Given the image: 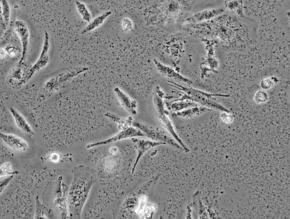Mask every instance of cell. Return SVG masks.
I'll return each instance as SVG.
<instances>
[{
	"instance_id": "cell-30",
	"label": "cell",
	"mask_w": 290,
	"mask_h": 219,
	"mask_svg": "<svg viewBox=\"0 0 290 219\" xmlns=\"http://www.w3.org/2000/svg\"><path fill=\"white\" fill-rule=\"evenodd\" d=\"M268 101V95L267 93H265L263 90H260V91H258L257 93L255 94L254 96V101L256 104H264V103H266Z\"/></svg>"
},
{
	"instance_id": "cell-13",
	"label": "cell",
	"mask_w": 290,
	"mask_h": 219,
	"mask_svg": "<svg viewBox=\"0 0 290 219\" xmlns=\"http://www.w3.org/2000/svg\"><path fill=\"white\" fill-rule=\"evenodd\" d=\"M154 63L159 74L163 76V77L174 80L176 82L182 83V84H186L188 86L193 84V81L191 80L184 77L183 76L176 71L172 67L165 65V64H162L156 59H154Z\"/></svg>"
},
{
	"instance_id": "cell-5",
	"label": "cell",
	"mask_w": 290,
	"mask_h": 219,
	"mask_svg": "<svg viewBox=\"0 0 290 219\" xmlns=\"http://www.w3.org/2000/svg\"><path fill=\"white\" fill-rule=\"evenodd\" d=\"M88 70V67H78L67 69L64 71L61 72L44 83V86H43L41 97H43V99H47V97L50 96V95L53 94V93L62 89L71 80L75 79L81 74H83V73H87Z\"/></svg>"
},
{
	"instance_id": "cell-31",
	"label": "cell",
	"mask_w": 290,
	"mask_h": 219,
	"mask_svg": "<svg viewBox=\"0 0 290 219\" xmlns=\"http://www.w3.org/2000/svg\"><path fill=\"white\" fill-rule=\"evenodd\" d=\"M220 118L222 122L226 124L232 123L234 120V116L231 111H222V114H220Z\"/></svg>"
},
{
	"instance_id": "cell-20",
	"label": "cell",
	"mask_w": 290,
	"mask_h": 219,
	"mask_svg": "<svg viewBox=\"0 0 290 219\" xmlns=\"http://www.w3.org/2000/svg\"><path fill=\"white\" fill-rule=\"evenodd\" d=\"M111 15L112 11H107L104 12L99 16H96V18L92 19L88 23V24L84 27V30L81 31V34H86V33H90V32L94 31L96 29L99 28L105 22L106 20L108 19Z\"/></svg>"
},
{
	"instance_id": "cell-22",
	"label": "cell",
	"mask_w": 290,
	"mask_h": 219,
	"mask_svg": "<svg viewBox=\"0 0 290 219\" xmlns=\"http://www.w3.org/2000/svg\"><path fill=\"white\" fill-rule=\"evenodd\" d=\"M165 104H166L167 109L171 110V111H174V112L182 111V110H185V109L198 105L196 103H193L192 101H172L171 102L165 103Z\"/></svg>"
},
{
	"instance_id": "cell-10",
	"label": "cell",
	"mask_w": 290,
	"mask_h": 219,
	"mask_svg": "<svg viewBox=\"0 0 290 219\" xmlns=\"http://www.w3.org/2000/svg\"><path fill=\"white\" fill-rule=\"evenodd\" d=\"M13 29L20 40L21 45V58L19 62L25 61L28 53L29 45H30V30L28 26L22 20H16L13 23Z\"/></svg>"
},
{
	"instance_id": "cell-19",
	"label": "cell",
	"mask_w": 290,
	"mask_h": 219,
	"mask_svg": "<svg viewBox=\"0 0 290 219\" xmlns=\"http://www.w3.org/2000/svg\"><path fill=\"white\" fill-rule=\"evenodd\" d=\"M211 109L207 108V107H202V106H195V107H190L189 109H185V110H182V111H176L174 112L173 115L175 117H182L185 119H191L196 116H199L207 111H211Z\"/></svg>"
},
{
	"instance_id": "cell-24",
	"label": "cell",
	"mask_w": 290,
	"mask_h": 219,
	"mask_svg": "<svg viewBox=\"0 0 290 219\" xmlns=\"http://www.w3.org/2000/svg\"><path fill=\"white\" fill-rule=\"evenodd\" d=\"M76 6L78 14L81 16L83 21L89 23L93 19L91 13H90V10L87 8V5L84 3L81 2L80 1H76Z\"/></svg>"
},
{
	"instance_id": "cell-12",
	"label": "cell",
	"mask_w": 290,
	"mask_h": 219,
	"mask_svg": "<svg viewBox=\"0 0 290 219\" xmlns=\"http://www.w3.org/2000/svg\"><path fill=\"white\" fill-rule=\"evenodd\" d=\"M132 139H133V142H134L137 152H138L137 153L136 162H135L133 169H132V173L133 174H134L135 171H136L137 165L139 163L140 160L144 157V154L147 151L152 149L155 147L159 146V145H166L164 142H156V141L151 140V139H138L137 137H134V138H132Z\"/></svg>"
},
{
	"instance_id": "cell-23",
	"label": "cell",
	"mask_w": 290,
	"mask_h": 219,
	"mask_svg": "<svg viewBox=\"0 0 290 219\" xmlns=\"http://www.w3.org/2000/svg\"><path fill=\"white\" fill-rule=\"evenodd\" d=\"M1 8H2V26L1 29L4 31L7 30L10 21V4L7 0H1Z\"/></svg>"
},
{
	"instance_id": "cell-21",
	"label": "cell",
	"mask_w": 290,
	"mask_h": 219,
	"mask_svg": "<svg viewBox=\"0 0 290 219\" xmlns=\"http://www.w3.org/2000/svg\"><path fill=\"white\" fill-rule=\"evenodd\" d=\"M105 116L107 118L110 119V120L113 121L116 124L117 127H118V130H120V131L126 129L129 127L133 126V122H134V119L132 116H129V117L124 118V117H119V116L111 112H107Z\"/></svg>"
},
{
	"instance_id": "cell-2",
	"label": "cell",
	"mask_w": 290,
	"mask_h": 219,
	"mask_svg": "<svg viewBox=\"0 0 290 219\" xmlns=\"http://www.w3.org/2000/svg\"><path fill=\"white\" fill-rule=\"evenodd\" d=\"M195 0H157L148 9L146 19L153 24L174 23L185 12L191 10Z\"/></svg>"
},
{
	"instance_id": "cell-17",
	"label": "cell",
	"mask_w": 290,
	"mask_h": 219,
	"mask_svg": "<svg viewBox=\"0 0 290 219\" xmlns=\"http://www.w3.org/2000/svg\"><path fill=\"white\" fill-rule=\"evenodd\" d=\"M114 93L121 107L133 115L138 114V104L136 100L132 99L119 87H115Z\"/></svg>"
},
{
	"instance_id": "cell-3",
	"label": "cell",
	"mask_w": 290,
	"mask_h": 219,
	"mask_svg": "<svg viewBox=\"0 0 290 219\" xmlns=\"http://www.w3.org/2000/svg\"><path fill=\"white\" fill-rule=\"evenodd\" d=\"M171 87H175L177 90L183 92V94L181 96L179 99L174 100L177 101H189L196 103L197 104H200L202 107H207L211 110H219L221 111H231L226 107L219 104L216 101H211V99L214 97H230V96L226 95L213 94V93H206V92L202 91V90H196L193 88L191 86H182L177 84L176 81H168Z\"/></svg>"
},
{
	"instance_id": "cell-32",
	"label": "cell",
	"mask_w": 290,
	"mask_h": 219,
	"mask_svg": "<svg viewBox=\"0 0 290 219\" xmlns=\"http://www.w3.org/2000/svg\"><path fill=\"white\" fill-rule=\"evenodd\" d=\"M4 50H5L6 53H7V56H10V57H15L19 51V49L16 48L14 46L11 45H8L4 47Z\"/></svg>"
},
{
	"instance_id": "cell-25",
	"label": "cell",
	"mask_w": 290,
	"mask_h": 219,
	"mask_svg": "<svg viewBox=\"0 0 290 219\" xmlns=\"http://www.w3.org/2000/svg\"><path fill=\"white\" fill-rule=\"evenodd\" d=\"M19 174V171L13 170V166H12V164L10 162H4L0 166V178L1 177H8V176H14Z\"/></svg>"
},
{
	"instance_id": "cell-9",
	"label": "cell",
	"mask_w": 290,
	"mask_h": 219,
	"mask_svg": "<svg viewBox=\"0 0 290 219\" xmlns=\"http://www.w3.org/2000/svg\"><path fill=\"white\" fill-rule=\"evenodd\" d=\"M138 137H145V134L135 126L129 127L124 130H121L118 134H115L110 138L100 141V142H93L87 145V148H96V147L102 146V145H108V144L113 143V142H118V141L124 140V139L134 138Z\"/></svg>"
},
{
	"instance_id": "cell-18",
	"label": "cell",
	"mask_w": 290,
	"mask_h": 219,
	"mask_svg": "<svg viewBox=\"0 0 290 219\" xmlns=\"http://www.w3.org/2000/svg\"><path fill=\"white\" fill-rule=\"evenodd\" d=\"M9 110H10V114H11L12 117H13L15 124H16V126H17V128H19L20 131L30 136L35 135L34 131H33V128L30 126V124L27 122L25 117L21 113L19 112L17 110H15L13 107H10Z\"/></svg>"
},
{
	"instance_id": "cell-34",
	"label": "cell",
	"mask_w": 290,
	"mask_h": 219,
	"mask_svg": "<svg viewBox=\"0 0 290 219\" xmlns=\"http://www.w3.org/2000/svg\"><path fill=\"white\" fill-rule=\"evenodd\" d=\"M7 56L4 48H0V59H4Z\"/></svg>"
},
{
	"instance_id": "cell-6",
	"label": "cell",
	"mask_w": 290,
	"mask_h": 219,
	"mask_svg": "<svg viewBox=\"0 0 290 219\" xmlns=\"http://www.w3.org/2000/svg\"><path fill=\"white\" fill-rule=\"evenodd\" d=\"M133 126L139 128L145 137H148L151 140L156 141V142H164L166 145H170L174 147L176 149L182 150L183 148L179 145L176 140L171 135L167 134L165 129L158 128V127L152 126V125H147V124L141 123V122H133Z\"/></svg>"
},
{
	"instance_id": "cell-27",
	"label": "cell",
	"mask_w": 290,
	"mask_h": 219,
	"mask_svg": "<svg viewBox=\"0 0 290 219\" xmlns=\"http://www.w3.org/2000/svg\"><path fill=\"white\" fill-rule=\"evenodd\" d=\"M44 207L43 206L41 202H40L39 197H36V212H35V216L33 218L37 219H47L48 217L46 215L44 212Z\"/></svg>"
},
{
	"instance_id": "cell-4",
	"label": "cell",
	"mask_w": 290,
	"mask_h": 219,
	"mask_svg": "<svg viewBox=\"0 0 290 219\" xmlns=\"http://www.w3.org/2000/svg\"><path fill=\"white\" fill-rule=\"evenodd\" d=\"M153 96H153V101H154L155 110L157 112L158 118H159V122L162 124L164 129L168 131L170 135L176 140V142L180 146H182L185 152H189V148L185 145L183 141L178 135L176 130H175L174 125H173L172 121L170 119L166 104H165V101H164L166 96H165V93H164L163 90H162V88L159 86H156Z\"/></svg>"
},
{
	"instance_id": "cell-35",
	"label": "cell",
	"mask_w": 290,
	"mask_h": 219,
	"mask_svg": "<svg viewBox=\"0 0 290 219\" xmlns=\"http://www.w3.org/2000/svg\"><path fill=\"white\" fill-rule=\"evenodd\" d=\"M0 25L2 26V8H1V2L0 0Z\"/></svg>"
},
{
	"instance_id": "cell-8",
	"label": "cell",
	"mask_w": 290,
	"mask_h": 219,
	"mask_svg": "<svg viewBox=\"0 0 290 219\" xmlns=\"http://www.w3.org/2000/svg\"><path fill=\"white\" fill-rule=\"evenodd\" d=\"M69 187L63 182L62 177L58 179L57 188L55 194L54 204L58 210L61 219H70L68 209Z\"/></svg>"
},
{
	"instance_id": "cell-29",
	"label": "cell",
	"mask_w": 290,
	"mask_h": 219,
	"mask_svg": "<svg viewBox=\"0 0 290 219\" xmlns=\"http://www.w3.org/2000/svg\"><path fill=\"white\" fill-rule=\"evenodd\" d=\"M121 29L124 32H130L134 27V23H133V20L130 18H124L121 20Z\"/></svg>"
},
{
	"instance_id": "cell-1",
	"label": "cell",
	"mask_w": 290,
	"mask_h": 219,
	"mask_svg": "<svg viewBox=\"0 0 290 219\" xmlns=\"http://www.w3.org/2000/svg\"><path fill=\"white\" fill-rule=\"evenodd\" d=\"M73 181L68 191L70 219H80L84 205L96 183V171L90 167L78 165L73 169Z\"/></svg>"
},
{
	"instance_id": "cell-28",
	"label": "cell",
	"mask_w": 290,
	"mask_h": 219,
	"mask_svg": "<svg viewBox=\"0 0 290 219\" xmlns=\"http://www.w3.org/2000/svg\"><path fill=\"white\" fill-rule=\"evenodd\" d=\"M242 3L238 0H227L226 7L231 11L239 12L242 10Z\"/></svg>"
},
{
	"instance_id": "cell-16",
	"label": "cell",
	"mask_w": 290,
	"mask_h": 219,
	"mask_svg": "<svg viewBox=\"0 0 290 219\" xmlns=\"http://www.w3.org/2000/svg\"><path fill=\"white\" fill-rule=\"evenodd\" d=\"M223 12L224 9L222 8L207 9V10L198 12L196 14L184 20L183 24L190 25V24H199V23L203 22V21H209V20L219 16Z\"/></svg>"
},
{
	"instance_id": "cell-14",
	"label": "cell",
	"mask_w": 290,
	"mask_h": 219,
	"mask_svg": "<svg viewBox=\"0 0 290 219\" xmlns=\"http://www.w3.org/2000/svg\"><path fill=\"white\" fill-rule=\"evenodd\" d=\"M0 139L13 151L25 152L28 149L29 145L27 142L16 134L0 132Z\"/></svg>"
},
{
	"instance_id": "cell-26",
	"label": "cell",
	"mask_w": 290,
	"mask_h": 219,
	"mask_svg": "<svg viewBox=\"0 0 290 219\" xmlns=\"http://www.w3.org/2000/svg\"><path fill=\"white\" fill-rule=\"evenodd\" d=\"M279 81V79L276 76H271V77L262 79L260 83L261 88L264 90H271Z\"/></svg>"
},
{
	"instance_id": "cell-33",
	"label": "cell",
	"mask_w": 290,
	"mask_h": 219,
	"mask_svg": "<svg viewBox=\"0 0 290 219\" xmlns=\"http://www.w3.org/2000/svg\"><path fill=\"white\" fill-rule=\"evenodd\" d=\"M13 178V176H8L7 178L2 179V180L0 181V194L6 189L7 186H8L10 182H11L12 179Z\"/></svg>"
},
{
	"instance_id": "cell-15",
	"label": "cell",
	"mask_w": 290,
	"mask_h": 219,
	"mask_svg": "<svg viewBox=\"0 0 290 219\" xmlns=\"http://www.w3.org/2000/svg\"><path fill=\"white\" fill-rule=\"evenodd\" d=\"M29 66L26 64L25 61L22 63H17L10 71V76L7 79V82L11 87H19L24 84V78L28 70Z\"/></svg>"
},
{
	"instance_id": "cell-11",
	"label": "cell",
	"mask_w": 290,
	"mask_h": 219,
	"mask_svg": "<svg viewBox=\"0 0 290 219\" xmlns=\"http://www.w3.org/2000/svg\"><path fill=\"white\" fill-rule=\"evenodd\" d=\"M137 197L135 213L141 219H151L156 213L157 207L154 204L148 202V197L145 194H139Z\"/></svg>"
},
{
	"instance_id": "cell-7",
	"label": "cell",
	"mask_w": 290,
	"mask_h": 219,
	"mask_svg": "<svg viewBox=\"0 0 290 219\" xmlns=\"http://www.w3.org/2000/svg\"><path fill=\"white\" fill-rule=\"evenodd\" d=\"M50 38L47 32L44 31V41L39 57L36 60V63L33 65L29 66L28 70L24 78V84L30 81L34 75L41 71L44 67H47L50 63Z\"/></svg>"
}]
</instances>
